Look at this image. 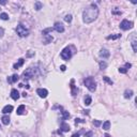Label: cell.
Segmentation results:
<instances>
[{"mask_svg":"<svg viewBox=\"0 0 137 137\" xmlns=\"http://www.w3.org/2000/svg\"><path fill=\"white\" fill-rule=\"evenodd\" d=\"M24 111H25V106L24 105H21L18 107V108H17V115H23L24 114Z\"/></svg>","mask_w":137,"mask_h":137,"instance_id":"44dd1931","label":"cell"},{"mask_svg":"<svg viewBox=\"0 0 137 137\" xmlns=\"http://www.w3.org/2000/svg\"><path fill=\"white\" fill-rule=\"evenodd\" d=\"M72 137H79V133H75L72 135Z\"/></svg>","mask_w":137,"mask_h":137,"instance_id":"74e56055","label":"cell"},{"mask_svg":"<svg viewBox=\"0 0 137 137\" xmlns=\"http://www.w3.org/2000/svg\"><path fill=\"white\" fill-rule=\"evenodd\" d=\"M12 110H13V106L12 105H7L2 108V113L3 114H10Z\"/></svg>","mask_w":137,"mask_h":137,"instance_id":"30bf717a","label":"cell"},{"mask_svg":"<svg viewBox=\"0 0 137 137\" xmlns=\"http://www.w3.org/2000/svg\"><path fill=\"white\" fill-rule=\"evenodd\" d=\"M65 69H66L65 65H61V66H60V70H61V71H63V72L65 71Z\"/></svg>","mask_w":137,"mask_h":137,"instance_id":"8d00e7d4","label":"cell"},{"mask_svg":"<svg viewBox=\"0 0 137 137\" xmlns=\"http://www.w3.org/2000/svg\"><path fill=\"white\" fill-rule=\"evenodd\" d=\"M1 120H2V123H3L4 125H8V124L10 123V118H9V116H3Z\"/></svg>","mask_w":137,"mask_h":137,"instance_id":"ac0fdd59","label":"cell"},{"mask_svg":"<svg viewBox=\"0 0 137 137\" xmlns=\"http://www.w3.org/2000/svg\"><path fill=\"white\" fill-rule=\"evenodd\" d=\"M120 28L122 30H129V29L133 28V23H132V22H129L128 19H123L120 24Z\"/></svg>","mask_w":137,"mask_h":137,"instance_id":"5b68a950","label":"cell"},{"mask_svg":"<svg viewBox=\"0 0 137 137\" xmlns=\"http://www.w3.org/2000/svg\"><path fill=\"white\" fill-rule=\"evenodd\" d=\"M110 129V122L109 121H105L103 123V130H105V131H108V130Z\"/></svg>","mask_w":137,"mask_h":137,"instance_id":"d6986e66","label":"cell"},{"mask_svg":"<svg viewBox=\"0 0 137 137\" xmlns=\"http://www.w3.org/2000/svg\"><path fill=\"white\" fill-rule=\"evenodd\" d=\"M62 116H63V120H65V119L70 118V114H69V111L63 110V111H62Z\"/></svg>","mask_w":137,"mask_h":137,"instance_id":"cb8c5ba5","label":"cell"},{"mask_svg":"<svg viewBox=\"0 0 137 137\" xmlns=\"http://www.w3.org/2000/svg\"><path fill=\"white\" fill-rule=\"evenodd\" d=\"M131 66H132V64H131V63H126V64H125V69H126V70L130 69Z\"/></svg>","mask_w":137,"mask_h":137,"instance_id":"d590c367","label":"cell"},{"mask_svg":"<svg viewBox=\"0 0 137 137\" xmlns=\"http://www.w3.org/2000/svg\"><path fill=\"white\" fill-rule=\"evenodd\" d=\"M71 57H72L71 49H70L69 47H65V48L61 51V58L63 59V60H69Z\"/></svg>","mask_w":137,"mask_h":137,"instance_id":"8992f818","label":"cell"},{"mask_svg":"<svg viewBox=\"0 0 137 137\" xmlns=\"http://www.w3.org/2000/svg\"><path fill=\"white\" fill-rule=\"evenodd\" d=\"M12 137H25V136H24V134L19 133V132H15V133L12 134Z\"/></svg>","mask_w":137,"mask_h":137,"instance_id":"4316f807","label":"cell"},{"mask_svg":"<svg viewBox=\"0 0 137 137\" xmlns=\"http://www.w3.org/2000/svg\"><path fill=\"white\" fill-rule=\"evenodd\" d=\"M34 6H36V10H38V11H39V10H41V9H42V3H41L40 1H36Z\"/></svg>","mask_w":137,"mask_h":137,"instance_id":"83f0119b","label":"cell"},{"mask_svg":"<svg viewBox=\"0 0 137 137\" xmlns=\"http://www.w3.org/2000/svg\"><path fill=\"white\" fill-rule=\"evenodd\" d=\"M92 135H93V133H92V132H88V133L85 134V137H92Z\"/></svg>","mask_w":137,"mask_h":137,"instance_id":"d6a6232c","label":"cell"},{"mask_svg":"<svg viewBox=\"0 0 137 137\" xmlns=\"http://www.w3.org/2000/svg\"><path fill=\"white\" fill-rule=\"evenodd\" d=\"M133 96V91L132 90H125L124 91V98L125 99H131Z\"/></svg>","mask_w":137,"mask_h":137,"instance_id":"2e32d148","label":"cell"},{"mask_svg":"<svg viewBox=\"0 0 137 137\" xmlns=\"http://www.w3.org/2000/svg\"><path fill=\"white\" fill-rule=\"evenodd\" d=\"M7 1H0V4H6Z\"/></svg>","mask_w":137,"mask_h":137,"instance_id":"f35d334b","label":"cell"},{"mask_svg":"<svg viewBox=\"0 0 137 137\" xmlns=\"http://www.w3.org/2000/svg\"><path fill=\"white\" fill-rule=\"evenodd\" d=\"M119 72L122 73V74H125L126 72H128V70H126L125 68H120V69H119Z\"/></svg>","mask_w":137,"mask_h":137,"instance_id":"4dcf8cb0","label":"cell"},{"mask_svg":"<svg viewBox=\"0 0 137 137\" xmlns=\"http://www.w3.org/2000/svg\"><path fill=\"white\" fill-rule=\"evenodd\" d=\"M91 102H92V100H91V96H90V95H87L86 98H85V104H86L87 106L90 105Z\"/></svg>","mask_w":137,"mask_h":137,"instance_id":"ffe728a7","label":"cell"},{"mask_svg":"<svg viewBox=\"0 0 137 137\" xmlns=\"http://www.w3.org/2000/svg\"><path fill=\"white\" fill-rule=\"evenodd\" d=\"M0 18H1L2 21H8V19H9V15L7 13H1V14H0Z\"/></svg>","mask_w":137,"mask_h":137,"instance_id":"7402d4cb","label":"cell"},{"mask_svg":"<svg viewBox=\"0 0 137 137\" xmlns=\"http://www.w3.org/2000/svg\"><path fill=\"white\" fill-rule=\"evenodd\" d=\"M84 120H81V119H75V123L77 124V123H84Z\"/></svg>","mask_w":137,"mask_h":137,"instance_id":"836d02e7","label":"cell"},{"mask_svg":"<svg viewBox=\"0 0 137 137\" xmlns=\"http://www.w3.org/2000/svg\"><path fill=\"white\" fill-rule=\"evenodd\" d=\"M93 124H94L95 126H100V125L102 124V122L99 121V120H94V121H93Z\"/></svg>","mask_w":137,"mask_h":137,"instance_id":"1f68e13d","label":"cell"},{"mask_svg":"<svg viewBox=\"0 0 137 137\" xmlns=\"http://www.w3.org/2000/svg\"><path fill=\"white\" fill-rule=\"evenodd\" d=\"M18 78H19L18 75H17V74H14L13 76L9 77V78H8V81H9L10 84H12V83H16V81L18 80Z\"/></svg>","mask_w":137,"mask_h":137,"instance_id":"4fadbf2b","label":"cell"},{"mask_svg":"<svg viewBox=\"0 0 137 137\" xmlns=\"http://www.w3.org/2000/svg\"><path fill=\"white\" fill-rule=\"evenodd\" d=\"M105 137H111L110 135H108V134H105Z\"/></svg>","mask_w":137,"mask_h":137,"instance_id":"60d3db41","label":"cell"},{"mask_svg":"<svg viewBox=\"0 0 137 137\" xmlns=\"http://www.w3.org/2000/svg\"><path fill=\"white\" fill-rule=\"evenodd\" d=\"M23 96H24V98H26V96H27V93H26V92H24V93H23Z\"/></svg>","mask_w":137,"mask_h":137,"instance_id":"ab89813d","label":"cell"},{"mask_svg":"<svg viewBox=\"0 0 137 137\" xmlns=\"http://www.w3.org/2000/svg\"><path fill=\"white\" fill-rule=\"evenodd\" d=\"M71 89H72V94L75 96L77 94V92H78V89H77L75 87V85H74V79H72L71 80Z\"/></svg>","mask_w":137,"mask_h":137,"instance_id":"8fae6325","label":"cell"},{"mask_svg":"<svg viewBox=\"0 0 137 137\" xmlns=\"http://www.w3.org/2000/svg\"><path fill=\"white\" fill-rule=\"evenodd\" d=\"M44 38H45V40H44V44H48L50 43L51 41H53V36H50V34H44Z\"/></svg>","mask_w":137,"mask_h":137,"instance_id":"9a60e30c","label":"cell"},{"mask_svg":"<svg viewBox=\"0 0 137 137\" xmlns=\"http://www.w3.org/2000/svg\"><path fill=\"white\" fill-rule=\"evenodd\" d=\"M84 83H85V85H86V87L91 92L95 91V89H96V83H95V80H94L93 77H87V78L84 80Z\"/></svg>","mask_w":137,"mask_h":137,"instance_id":"7a4b0ae2","label":"cell"},{"mask_svg":"<svg viewBox=\"0 0 137 137\" xmlns=\"http://www.w3.org/2000/svg\"><path fill=\"white\" fill-rule=\"evenodd\" d=\"M36 93L39 94L40 98H43L45 99L47 95H48V91L46 90V89H43V88H39L38 90H36Z\"/></svg>","mask_w":137,"mask_h":137,"instance_id":"52a82bcc","label":"cell"},{"mask_svg":"<svg viewBox=\"0 0 137 137\" xmlns=\"http://www.w3.org/2000/svg\"><path fill=\"white\" fill-rule=\"evenodd\" d=\"M60 129H61V131H62V132H69V131H70V126H69V124H68V123H65V122H62Z\"/></svg>","mask_w":137,"mask_h":137,"instance_id":"5bb4252c","label":"cell"},{"mask_svg":"<svg viewBox=\"0 0 137 137\" xmlns=\"http://www.w3.org/2000/svg\"><path fill=\"white\" fill-rule=\"evenodd\" d=\"M24 62H25V60H24L23 58H21V59H19V60H18V62H17V63L14 64V69H18L19 66H22V65H23V64H24Z\"/></svg>","mask_w":137,"mask_h":137,"instance_id":"e0dca14e","label":"cell"},{"mask_svg":"<svg viewBox=\"0 0 137 137\" xmlns=\"http://www.w3.org/2000/svg\"><path fill=\"white\" fill-rule=\"evenodd\" d=\"M3 34H4V30L1 28V27H0V38H2V36H3Z\"/></svg>","mask_w":137,"mask_h":137,"instance_id":"e575fe53","label":"cell"},{"mask_svg":"<svg viewBox=\"0 0 137 137\" xmlns=\"http://www.w3.org/2000/svg\"><path fill=\"white\" fill-rule=\"evenodd\" d=\"M11 98L13 100L19 99V93H18V91H17L16 89H13V90L11 91Z\"/></svg>","mask_w":137,"mask_h":137,"instance_id":"7c38bea8","label":"cell"},{"mask_svg":"<svg viewBox=\"0 0 137 137\" xmlns=\"http://www.w3.org/2000/svg\"><path fill=\"white\" fill-rule=\"evenodd\" d=\"M109 55L110 54H109V51L107 50L106 48H102L101 51H100V56H101L102 58H108Z\"/></svg>","mask_w":137,"mask_h":137,"instance_id":"9c48e42d","label":"cell"},{"mask_svg":"<svg viewBox=\"0 0 137 137\" xmlns=\"http://www.w3.org/2000/svg\"><path fill=\"white\" fill-rule=\"evenodd\" d=\"M99 16V8L96 4L92 3L88 8H86L83 12V21L86 24H90L94 22Z\"/></svg>","mask_w":137,"mask_h":137,"instance_id":"6da1fadb","label":"cell"},{"mask_svg":"<svg viewBox=\"0 0 137 137\" xmlns=\"http://www.w3.org/2000/svg\"><path fill=\"white\" fill-rule=\"evenodd\" d=\"M103 79H104V80L106 81V83H108L109 85H113V81H111L110 79H109V78H108V77H107V76H104V77H103Z\"/></svg>","mask_w":137,"mask_h":137,"instance_id":"f546056e","label":"cell"},{"mask_svg":"<svg viewBox=\"0 0 137 137\" xmlns=\"http://www.w3.org/2000/svg\"><path fill=\"white\" fill-rule=\"evenodd\" d=\"M16 32L21 38L28 36V34H29V30L24 26L23 24H18V26H17V28H16Z\"/></svg>","mask_w":137,"mask_h":137,"instance_id":"277c9868","label":"cell"},{"mask_svg":"<svg viewBox=\"0 0 137 137\" xmlns=\"http://www.w3.org/2000/svg\"><path fill=\"white\" fill-rule=\"evenodd\" d=\"M54 29L57 32H59V33H62V32L64 31V27H63V25H62L61 23H56V24H55Z\"/></svg>","mask_w":137,"mask_h":137,"instance_id":"ba28073f","label":"cell"},{"mask_svg":"<svg viewBox=\"0 0 137 137\" xmlns=\"http://www.w3.org/2000/svg\"><path fill=\"white\" fill-rule=\"evenodd\" d=\"M100 68H101V70H105L107 68V63L106 62H104V61L100 62Z\"/></svg>","mask_w":137,"mask_h":137,"instance_id":"d4e9b609","label":"cell"},{"mask_svg":"<svg viewBox=\"0 0 137 137\" xmlns=\"http://www.w3.org/2000/svg\"><path fill=\"white\" fill-rule=\"evenodd\" d=\"M36 75H38V69L36 68H29L23 73V77L25 79L31 78V77H34Z\"/></svg>","mask_w":137,"mask_h":137,"instance_id":"3957f363","label":"cell"},{"mask_svg":"<svg viewBox=\"0 0 137 137\" xmlns=\"http://www.w3.org/2000/svg\"><path fill=\"white\" fill-rule=\"evenodd\" d=\"M121 34H115V36H107V40H116L118 38H120Z\"/></svg>","mask_w":137,"mask_h":137,"instance_id":"603a6c76","label":"cell"},{"mask_svg":"<svg viewBox=\"0 0 137 137\" xmlns=\"http://www.w3.org/2000/svg\"><path fill=\"white\" fill-rule=\"evenodd\" d=\"M64 21H65L66 23H71V22H72V15H71V14L65 15V17H64Z\"/></svg>","mask_w":137,"mask_h":137,"instance_id":"484cf974","label":"cell"},{"mask_svg":"<svg viewBox=\"0 0 137 137\" xmlns=\"http://www.w3.org/2000/svg\"><path fill=\"white\" fill-rule=\"evenodd\" d=\"M132 46H133V50L135 51H137V47H136V40H133V41H132Z\"/></svg>","mask_w":137,"mask_h":137,"instance_id":"f1b7e54d","label":"cell"}]
</instances>
